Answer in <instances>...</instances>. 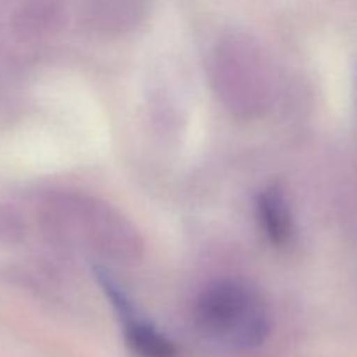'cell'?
<instances>
[{
    "instance_id": "obj_1",
    "label": "cell",
    "mask_w": 357,
    "mask_h": 357,
    "mask_svg": "<svg viewBox=\"0 0 357 357\" xmlns=\"http://www.w3.org/2000/svg\"><path fill=\"white\" fill-rule=\"evenodd\" d=\"M194 316L209 340L234 351L258 349L271 333V319L260 296L234 281L208 286L195 303Z\"/></svg>"
},
{
    "instance_id": "obj_2",
    "label": "cell",
    "mask_w": 357,
    "mask_h": 357,
    "mask_svg": "<svg viewBox=\"0 0 357 357\" xmlns=\"http://www.w3.org/2000/svg\"><path fill=\"white\" fill-rule=\"evenodd\" d=\"M258 218L274 244L288 243L293 236V218L288 199L279 185H271L258 197Z\"/></svg>"
},
{
    "instance_id": "obj_3",
    "label": "cell",
    "mask_w": 357,
    "mask_h": 357,
    "mask_svg": "<svg viewBox=\"0 0 357 357\" xmlns=\"http://www.w3.org/2000/svg\"><path fill=\"white\" fill-rule=\"evenodd\" d=\"M124 324V340L136 357H178V349L167 335L135 314Z\"/></svg>"
}]
</instances>
